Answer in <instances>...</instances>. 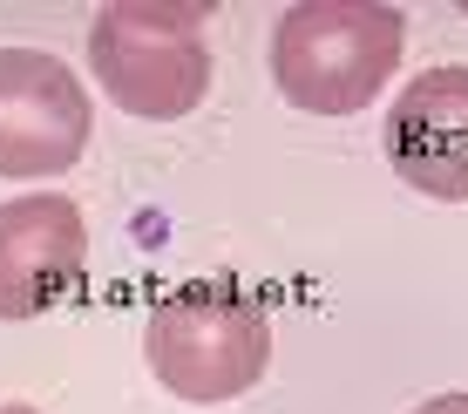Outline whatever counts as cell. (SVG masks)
Here are the masks:
<instances>
[{"label": "cell", "mask_w": 468, "mask_h": 414, "mask_svg": "<svg viewBox=\"0 0 468 414\" xmlns=\"http://www.w3.org/2000/svg\"><path fill=\"white\" fill-rule=\"evenodd\" d=\"M414 414H468V394H434V401H421Z\"/></svg>", "instance_id": "cell-7"}, {"label": "cell", "mask_w": 468, "mask_h": 414, "mask_svg": "<svg viewBox=\"0 0 468 414\" xmlns=\"http://www.w3.org/2000/svg\"><path fill=\"white\" fill-rule=\"evenodd\" d=\"M211 7L190 0H116L89 21V75L122 116L176 122L211 95Z\"/></svg>", "instance_id": "cell-2"}, {"label": "cell", "mask_w": 468, "mask_h": 414, "mask_svg": "<svg viewBox=\"0 0 468 414\" xmlns=\"http://www.w3.org/2000/svg\"><path fill=\"white\" fill-rule=\"evenodd\" d=\"M0 414H41V408H27V401H7V408H0Z\"/></svg>", "instance_id": "cell-8"}, {"label": "cell", "mask_w": 468, "mask_h": 414, "mask_svg": "<svg viewBox=\"0 0 468 414\" xmlns=\"http://www.w3.org/2000/svg\"><path fill=\"white\" fill-rule=\"evenodd\" d=\"M150 374L190 408H224L251 394L271 367V320L238 285H184L143 320Z\"/></svg>", "instance_id": "cell-3"}, {"label": "cell", "mask_w": 468, "mask_h": 414, "mask_svg": "<svg viewBox=\"0 0 468 414\" xmlns=\"http://www.w3.org/2000/svg\"><path fill=\"white\" fill-rule=\"evenodd\" d=\"M408 14L380 0H299L271 27V82L305 116H360L400 75Z\"/></svg>", "instance_id": "cell-1"}, {"label": "cell", "mask_w": 468, "mask_h": 414, "mask_svg": "<svg viewBox=\"0 0 468 414\" xmlns=\"http://www.w3.org/2000/svg\"><path fill=\"white\" fill-rule=\"evenodd\" d=\"M387 170L434 204H468V61L421 69L387 102Z\"/></svg>", "instance_id": "cell-5"}, {"label": "cell", "mask_w": 468, "mask_h": 414, "mask_svg": "<svg viewBox=\"0 0 468 414\" xmlns=\"http://www.w3.org/2000/svg\"><path fill=\"white\" fill-rule=\"evenodd\" d=\"M95 130L89 82L48 48H0V177L41 184L82 164Z\"/></svg>", "instance_id": "cell-4"}, {"label": "cell", "mask_w": 468, "mask_h": 414, "mask_svg": "<svg viewBox=\"0 0 468 414\" xmlns=\"http://www.w3.org/2000/svg\"><path fill=\"white\" fill-rule=\"evenodd\" d=\"M89 272L82 204L61 190H27L0 204V320H35L61 306Z\"/></svg>", "instance_id": "cell-6"}]
</instances>
